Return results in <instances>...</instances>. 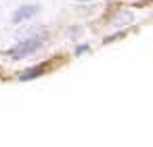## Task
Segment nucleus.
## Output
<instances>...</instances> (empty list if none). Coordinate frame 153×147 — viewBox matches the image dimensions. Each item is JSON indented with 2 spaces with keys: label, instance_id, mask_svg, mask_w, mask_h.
I'll list each match as a JSON object with an SVG mask.
<instances>
[{
  "label": "nucleus",
  "instance_id": "f257e3e1",
  "mask_svg": "<svg viewBox=\"0 0 153 147\" xmlns=\"http://www.w3.org/2000/svg\"><path fill=\"white\" fill-rule=\"evenodd\" d=\"M40 44H42V40H40V38H30V40H25V42H19L15 49L7 51V53H4V57H7V59H23L25 55L34 53L36 49H40Z\"/></svg>",
  "mask_w": 153,
  "mask_h": 147
},
{
  "label": "nucleus",
  "instance_id": "f03ea898",
  "mask_svg": "<svg viewBox=\"0 0 153 147\" xmlns=\"http://www.w3.org/2000/svg\"><path fill=\"white\" fill-rule=\"evenodd\" d=\"M130 23H132V13H130V11H120V13H115L113 19H111V25H113V28H126V25H130Z\"/></svg>",
  "mask_w": 153,
  "mask_h": 147
},
{
  "label": "nucleus",
  "instance_id": "7ed1b4c3",
  "mask_svg": "<svg viewBox=\"0 0 153 147\" xmlns=\"http://www.w3.org/2000/svg\"><path fill=\"white\" fill-rule=\"evenodd\" d=\"M36 13H38V7H34V4H25V7H21V9L13 15V19H15V21H23V19L34 17Z\"/></svg>",
  "mask_w": 153,
  "mask_h": 147
},
{
  "label": "nucleus",
  "instance_id": "20e7f679",
  "mask_svg": "<svg viewBox=\"0 0 153 147\" xmlns=\"http://www.w3.org/2000/svg\"><path fill=\"white\" fill-rule=\"evenodd\" d=\"M44 69H46V65H38V67H32V69L23 72V74L19 76V80H32V78H36V76L44 74Z\"/></svg>",
  "mask_w": 153,
  "mask_h": 147
},
{
  "label": "nucleus",
  "instance_id": "39448f33",
  "mask_svg": "<svg viewBox=\"0 0 153 147\" xmlns=\"http://www.w3.org/2000/svg\"><path fill=\"white\" fill-rule=\"evenodd\" d=\"M82 2H88V0H82Z\"/></svg>",
  "mask_w": 153,
  "mask_h": 147
}]
</instances>
